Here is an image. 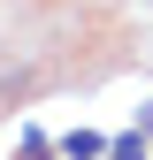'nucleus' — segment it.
<instances>
[{
    "mask_svg": "<svg viewBox=\"0 0 153 160\" xmlns=\"http://www.w3.org/2000/svg\"><path fill=\"white\" fill-rule=\"evenodd\" d=\"M107 152V137H92V130H69L61 137V160H100Z\"/></svg>",
    "mask_w": 153,
    "mask_h": 160,
    "instance_id": "1",
    "label": "nucleus"
},
{
    "mask_svg": "<svg viewBox=\"0 0 153 160\" xmlns=\"http://www.w3.org/2000/svg\"><path fill=\"white\" fill-rule=\"evenodd\" d=\"M107 160H145V130H138V137H115V145H107Z\"/></svg>",
    "mask_w": 153,
    "mask_h": 160,
    "instance_id": "2",
    "label": "nucleus"
}]
</instances>
